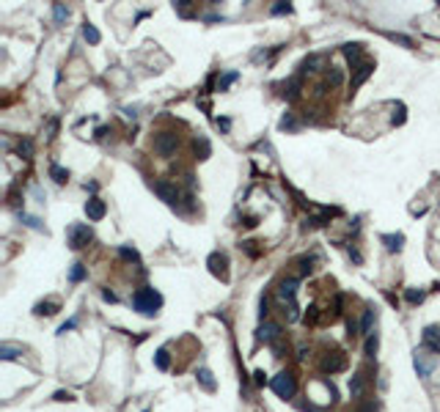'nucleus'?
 <instances>
[{"mask_svg":"<svg viewBox=\"0 0 440 412\" xmlns=\"http://www.w3.org/2000/svg\"><path fill=\"white\" fill-rule=\"evenodd\" d=\"M132 305H135V311H138V314L154 316L157 311H160V305H162V297H160V291H154V289L143 286V289H138V291L132 294Z\"/></svg>","mask_w":440,"mask_h":412,"instance_id":"obj_1","label":"nucleus"},{"mask_svg":"<svg viewBox=\"0 0 440 412\" xmlns=\"http://www.w3.org/2000/svg\"><path fill=\"white\" fill-rule=\"evenodd\" d=\"M270 388H273V393L278 398H292L294 393H297V382H294V377L289 374V371H281L278 377H273Z\"/></svg>","mask_w":440,"mask_h":412,"instance_id":"obj_2","label":"nucleus"},{"mask_svg":"<svg viewBox=\"0 0 440 412\" xmlns=\"http://www.w3.org/2000/svg\"><path fill=\"white\" fill-rule=\"evenodd\" d=\"M66 239H69V247H72V250H80V247H85V244L94 239V234H91V228H88V225L72 223L69 231H66Z\"/></svg>","mask_w":440,"mask_h":412,"instance_id":"obj_3","label":"nucleus"},{"mask_svg":"<svg viewBox=\"0 0 440 412\" xmlns=\"http://www.w3.org/2000/svg\"><path fill=\"white\" fill-rule=\"evenodd\" d=\"M176 148H179V138H176V132H160L154 135V151L160 154V157H171V154H176Z\"/></svg>","mask_w":440,"mask_h":412,"instance_id":"obj_4","label":"nucleus"},{"mask_svg":"<svg viewBox=\"0 0 440 412\" xmlns=\"http://www.w3.org/2000/svg\"><path fill=\"white\" fill-rule=\"evenodd\" d=\"M154 195L160 198V201H165L168 206H176V203H179V190H176L174 182H168V179H157V182H154Z\"/></svg>","mask_w":440,"mask_h":412,"instance_id":"obj_5","label":"nucleus"},{"mask_svg":"<svg viewBox=\"0 0 440 412\" xmlns=\"http://www.w3.org/2000/svg\"><path fill=\"white\" fill-rule=\"evenodd\" d=\"M207 264H209V272L215 275V278L220 280H229V256L226 253H212L209 259H207Z\"/></svg>","mask_w":440,"mask_h":412,"instance_id":"obj_6","label":"nucleus"},{"mask_svg":"<svg viewBox=\"0 0 440 412\" xmlns=\"http://www.w3.org/2000/svg\"><path fill=\"white\" fill-rule=\"evenodd\" d=\"M297 286H300V280L297 278H284L278 286V297L284 302H289V308L294 305V297H297Z\"/></svg>","mask_w":440,"mask_h":412,"instance_id":"obj_7","label":"nucleus"},{"mask_svg":"<svg viewBox=\"0 0 440 412\" xmlns=\"http://www.w3.org/2000/svg\"><path fill=\"white\" fill-rule=\"evenodd\" d=\"M344 365H347V357H344V352H328V355L322 357V371H330V374H336V371H341Z\"/></svg>","mask_w":440,"mask_h":412,"instance_id":"obj_8","label":"nucleus"},{"mask_svg":"<svg viewBox=\"0 0 440 412\" xmlns=\"http://www.w3.org/2000/svg\"><path fill=\"white\" fill-rule=\"evenodd\" d=\"M341 52L347 55V63L352 66V69H358V66H363L361 63V55H363V44L361 42H352V44H344Z\"/></svg>","mask_w":440,"mask_h":412,"instance_id":"obj_9","label":"nucleus"},{"mask_svg":"<svg viewBox=\"0 0 440 412\" xmlns=\"http://www.w3.org/2000/svg\"><path fill=\"white\" fill-rule=\"evenodd\" d=\"M278 338H281V324H275V321H264V324L259 327V341L275 343Z\"/></svg>","mask_w":440,"mask_h":412,"instance_id":"obj_10","label":"nucleus"},{"mask_svg":"<svg viewBox=\"0 0 440 412\" xmlns=\"http://www.w3.org/2000/svg\"><path fill=\"white\" fill-rule=\"evenodd\" d=\"M371 72H374V63H371V61H366L363 66H358V69H355V77H352V83H349L352 94H355L358 88H361V85H363L366 80H369V77H371Z\"/></svg>","mask_w":440,"mask_h":412,"instance_id":"obj_11","label":"nucleus"},{"mask_svg":"<svg viewBox=\"0 0 440 412\" xmlns=\"http://www.w3.org/2000/svg\"><path fill=\"white\" fill-rule=\"evenodd\" d=\"M85 215H88V220H102V217L107 215V206L105 201H99V198H91V201H85Z\"/></svg>","mask_w":440,"mask_h":412,"instance_id":"obj_12","label":"nucleus"},{"mask_svg":"<svg viewBox=\"0 0 440 412\" xmlns=\"http://www.w3.org/2000/svg\"><path fill=\"white\" fill-rule=\"evenodd\" d=\"M424 346H429L432 352H440V327L438 324L424 327Z\"/></svg>","mask_w":440,"mask_h":412,"instance_id":"obj_13","label":"nucleus"},{"mask_svg":"<svg viewBox=\"0 0 440 412\" xmlns=\"http://www.w3.org/2000/svg\"><path fill=\"white\" fill-rule=\"evenodd\" d=\"M363 393H366V374H363V371H358L355 377L349 379V396L361 398Z\"/></svg>","mask_w":440,"mask_h":412,"instance_id":"obj_14","label":"nucleus"},{"mask_svg":"<svg viewBox=\"0 0 440 412\" xmlns=\"http://www.w3.org/2000/svg\"><path fill=\"white\" fill-rule=\"evenodd\" d=\"M380 242H383L391 253H399L402 247H405V234H383Z\"/></svg>","mask_w":440,"mask_h":412,"instance_id":"obj_15","label":"nucleus"},{"mask_svg":"<svg viewBox=\"0 0 440 412\" xmlns=\"http://www.w3.org/2000/svg\"><path fill=\"white\" fill-rule=\"evenodd\" d=\"M435 368V360L426 357V352H415V371H418V377H429Z\"/></svg>","mask_w":440,"mask_h":412,"instance_id":"obj_16","label":"nucleus"},{"mask_svg":"<svg viewBox=\"0 0 440 412\" xmlns=\"http://www.w3.org/2000/svg\"><path fill=\"white\" fill-rule=\"evenodd\" d=\"M193 151H196V160H209V154H212L209 140H207V138H196V140H193Z\"/></svg>","mask_w":440,"mask_h":412,"instance_id":"obj_17","label":"nucleus"},{"mask_svg":"<svg viewBox=\"0 0 440 412\" xmlns=\"http://www.w3.org/2000/svg\"><path fill=\"white\" fill-rule=\"evenodd\" d=\"M300 85H303L300 77H292V80L286 83V91H284V97H286L289 102H294V99L300 97Z\"/></svg>","mask_w":440,"mask_h":412,"instance_id":"obj_18","label":"nucleus"},{"mask_svg":"<svg viewBox=\"0 0 440 412\" xmlns=\"http://www.w3.org/2000/svg\"><path fill=\"white\" fill-rule=\"evenodd\" d=\"M58 311V302L55 300H47V302H39V305L33 308V314L36 316H52Z\"/></svg>","mask_w":440,"mask_h":412,"instance_id":"obj_19","label":"nucleus"},{"mask_svg":"<svg viewBox=\"0 0 440 412\" xmlns=\"http://www.w3.org/2000/svg\"><path fill=\"white\" fill-rule=\"evenodd\" d=\"M20 355H22L20 346H14V343H0V357H3V360H17Z\"/></svg>","mask_w":440,"mask_h":412,"instance_id":"obj_20","label":"nucleus"},{"mask_svg":"<svg viewBox=\"0 0 440 412\" xmlns=\"http://www.w3.org/2000/svg\"><path fill=\"white\" fill-rule=\"evenodd\" d=\"M198 382H201L204 390H215V379H212V371L209 368H198Z\"/></svg>","mask_w":440,"mask_h":412,"instance_id":"obj_21","label":"nucleus"},{"mask_svg":"<svg viewBox=\"0 0 440 412\" xmlns=\"http://www.w3.org/2000/svg\"><path fill=\"white\" fill-rule=\"evenodd\" d=\"M319 66H322V55H308L306 61H303V66H300V72L303 74H311V72H319Z\"/></svg>","mask_w":440,"mask_h":412,"instance_id":"obj_22","label":"nucleus"},{"mask_svg":"<svg viewBox=\"0 0 440 412\" xmlns=\"http://www.w3.org/2000/svg\"><path fill=\"white\" fill-rule=\"evenodd\" d=\"M83 39H85V42H88V44H99V42H102V36H99V30L94 28L91 22H85V25H83Z\"/></svg>","mask_w":440,"mask_h":412,"instance_id":"obj_23","label":"nucleus"},{"mask_svg":"<svg viewBox=\"0 0 440 412\" xmlns=\"http://www.w3.org/2000/svg\"><path fill=\"white\" fill-rule=\"evenodd\" d=\"M371 324H374V311L366 308L363 316H361V333H363V336H371Z\"/></svg>","mask_w":440,"mask_h":412,"instance_id":"obj_24","label":"nucleus"},{"mask_svg":"<svg viewBox=\"0 0 440 412\" xmlns=\"http://www.w3.org/2000/svg\"><path fill=\"white\" fill-rule=\"evenodd\" d=\"M50 176H52V179H55L58 184L69 182V170H66V168H61V165H55V162L50 165Z\"/></svg>","mask_w":440,"mask_h":412,"instance_id":"obj_25","label":"nucleus"},{"mask_svg":"<svg viewBox=\"0 0 440 412\" xmlns=\"http://www.w3.org/2000/svg\"><path fill=\"white\" fill-rule=\"evenodd\" d=\"M66 17H69V8L63 6V3H55V6H52V20H55V25H63Z\"/></svg>","mask_w":440,"mask_h":412,"instance_id":"obj_26","label":"nucleus"},{"mask_svg":"<svg viewBox=\"0 0 440 412\" xmlns=\"http://www.w3.org/2000/svg\"><path fill=\"white\" fill-rule=\"evenodd\" d=\"M154 365L160 371H168V365H171V357H168V349H157V355H154Z\"/></svg>","mask_w":440,"mask_h":412,"instance_id":"obj_27","label":"nucleus"},{"mask_svg":"<svg viewBox=\"0 0 440 412\" xmlns=\"http://www.w3.org/2000/svg\"><path fill=\"white\" fill-rule=\"evenodd\" d=\"M119 256L124 261H132V264H138V261H140L138 250H135V247H127V244H121V247H119Z\"/></svg>","mask_w":440,"mask_h":412,"instance_id":"obj_28","label":"nucleus"},{"mask_svg":"<svg viewBox=\"0 0 440 412\" xmlns=\"http://www.w3.org/2000/svg\"><path fill=\"white\" fill-rule=\"evenodd\" d=\"M69 280L72 283H80V280H85V267L77 261V264H72V269H69Z\"/></svg>","mask_w":440,"mask_h":412,"instance_id":"obj_29","label":"nucleus"},{"mask_svg":"<svg viewBox=\"0 0 440 412\" xmlns=\"http://www.w3.org/2000/svg\"><path fill=\"white\" fill-rule=\"evenodd\" d=\"M20 223H25L28 228H33V231H42V228H44L39 217H33V215H22V212H20Z\"/></svg>","mask_w":440,"mask_h":412,"instance_id":"obj_30","label":"nucleus"},{"mask_svg":"<svg viewBox=\"0 0 440 412\" xmlns=\"http://www.w3.org/2000/svg\"><path fill=\"white\" fill-rule=\"evenodd\" d=\"M377 346H380V338H377V333H374V336L366 338V357H374V355H377Z\"/></svg>","mask_w":440,"mask_h":412,"instance_id":"obj_31","label":"nucleus"},{"mask_svg":"<svg viewBox=\"0 0 440 412\" xmlns=\"http://www.w3.org/2000/svg\"><path fill=\"white\" fill-rule=\"evenodd\" d=\"M328 83H330V85H341V83H344V74H341V69H336V66H330V69H328Z\"/></svg>","mask_w":440,"mask_h":412,"instance_id":"obj_32","label":"nucleus"},{"mask_svg":"<svg viewBox=\"0 0 440 412\" xmlns=\"http://www.w3.org/2000/svg\"><path fill=\"white\" fill-rule=\"evenodd\" d=\"M237 77H239V72H226V74L220 77V85H217V88H220V91H226V88H229V85L237 80Z\"/></svg>","mask_w":440,"mask_h":412,"instance_id":"obj_33","label":"nucleus"},{"mask_svg":"<svg viewBox=\"0 0 440 412\" xmlns=\"http://www.w3.org/2000/svg\"><path fill=\"white\" fill-rule=\"evenodd\" d=\"M17 151H20V157L30 160V154H33V143H30L28 138H25V140H20V148H17Z\"/></svg>","mask_w":440,"mask_h":412,"instance_id":"obj_34","label":"nucleus"},{"mask_svg":"<svg viewBox=\"0 0 440 412\" xmlns=\"http://www.w3.org/2000/svg\"><path fill=\"white\" fill-rule=\"evenodd\" d=\"M281 129H289V132H294V129H297V121H294V116L292 113H286V116H284V119H281Z\"/></svg>","mask_w":440,"mask_h":412,"instance_id":"obj_35","label":"nucleus"},{"mask_svg":"<svg viewBox=\"0 0 440 412\" xmlns=\"http://www.w3.org/2000/svg\"><path fill=\"white\" fill-rule=\"evenodd\" d=\"M239 247H242V250L248 253L251 259H256V256H259V247H256V242H253V239H248V242H242V244H239Z\"/></svg>","mask_w":440,"mask_h":412,"instance_id":"obj_36","label":"nucleus"},{"mask_svg":"<svg viewBox=\"0 0 440 412\" xmlns=\"http://www.w3.org/2000/svg\"><path fill=\"white\" fill-rule=\"evenodd\" d=\"M405 297H407V302H413V305H415V302L424 300V291H421V289H418V291H415V289H407Z\"/></svg>","mask_w":440,"mask_h":412,"instance_id":"obj_37","label":"nucleus"},{"mask_svg":"<svg viewBox=\"0 0 440 412\" xmlns=\"http://www.w3.org/2000/svg\"><path fill=\"white\" fill-rule=\"evenodd\" d=\"M270 11H273L275 17H281V14H292V6H289V3H275Z\"/></svg>","mask_w":440,"mask_h":412,"instance_id":"obj_38","label":"nucleus"},{"mask_svg":"<svg viewBox=\"0 0 440 412\" xmlns=\"http://www.w3.org/2000/svg\"><path fill=\"white\" fill-rule=\"evenodd\" d=\"M391 39H393V42H399V44H405V47H413V39H410V36H402V33H393V36H391Z\"/></svg>","mask_w":440,"mask_h":412,"instance_id":"obj_39","label":"nucleus"},{"mask_svg":"<svg viewBox=\"0 0 440 412\" xmlns=\"http://www.w3.org/2000/svg\"><path fill=\"white\" fill-rule=\"evenodd\" d=\"M314 269V259H300V272L306 275V272H311Z\"/></svg>","mask_w":440,"mask_h":412,"instance_id":"obj_40","label":"nucleus"},{"mask_svg":"<svg viewBox=\"0 0 440 412\" xmlns=\"http://www.w3.org/2000/svg\"><path fill=\"white\" fill-rule=\"evenodd\" d=\"M75 327H77V319H69V321H63V324H61V330H58V333L63 336L66 330H75Z\"/></svg>","mask_w":440,"mask_h":412,"instance_id":"obj_41","label":"nucleus"},{"mask_svg":"<svg viewBox=\"0 0 440 412\" xmlns=\"http://www.w3.org/2000/svg\"><path fill=\"white\" fill-rule=\"evenodd\" d=\"M259 316H261V319L267 316V297H261V302H259Z\"/></svg>","mask_w":440,"mask_h":412,"instance_id":"obj_42","label":"nucleus"},{"mask_svg":"<svg viewBox=\"0 0 440 412\" xmlns=\"http://www.w3.org/2000/svg\"><path fill=\"white\" fill-rule=\"evenodd\" d=\"M217 126H220V129H223V132H229L231 121H229V119H217Z\"/></svg>","mask_w":440,"mask_h":412,"instance_id":"obj_43","label":"nucleus"},{"mask_svg":"<svg viewBox=\"0 0 440 412\" xmlns=\"http://www.w3.org/2000/svg\"><path fill=\"white\" fill-rule=\"evenodd\" d=\"M306 321H316V308H314V305L308 308V314H306Z\"/></svg>","mask_w":440,"mask_h":412,"instance_id":"obj_44","label":"nucleus"},{"mask_svg":"<svg viewBox=\"0 0 440 412\" xmlns=\"http://www.w3.org/2000/svg\"><path fill=\"white\" fill-rule=\"evenodd\" d=\"M124 116L127 119H135V116H138V107H124Z\"/></svg>","mask_w":440,"mask_h":412,"instance_id":"obj_45","label":"nucleus"},{"mask_svg":"<svg viewBox=\"0 0 440 412\" xmlns=\"http://www.w3.org/2000/svg\"><path fill=\"white\" fill-rule=\"evenodd\" d=\"M102 297H105L107 302H116V294H113V291H107V289H105V291H102Z\"/></svg>","mask_w":440,"mask_h":412,"instance_id":"obj_46","label":"nucleus"},{"mask_svg":"<svg viewBox=\"0 0 440 412\" xmlns=\"http://www.w3.org/2000/svg\"><path fill=\"white\" fill-rule=\"evenodd\" d=\"M253 377H256V385H264V371H256Z\"/></svg>","mask_w":440,"mask_h":412,"instance_id":"obj_47","label":"nucleus"},{"mask_svg":"<svg viewBox=\"0 0 440 412\" xmlns=\"http://www.w3.org/2000/svg\"><path fill=\"white\" fill-rule=\"evenodd\" d=\"M361 412H377V407H374V404H369V407H363Z\"/></svg>","mask_w":440,"mask_h":412,"instance_id":"obj_48","label":"nucleus"},{"mask_svg":"<svg viewBox=\"0 0 440 412\" xmlns=\"http://www.w3.org/2000/svg\"><path fill=\"white\" fill-rule=\"evenodd\" d=\"M143 412H149V410H143Z\"/></svg>","mask_w":440,"mask_h":412,"instance_id":"obj_49","label":"nucleus"}]
</instances>
